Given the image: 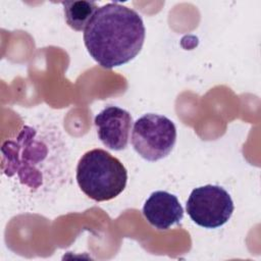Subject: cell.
Wrapping results in <instances>:
<instances>
[{"mask_svg": "<svg viewBox=\"0 0 261 261\" xmlns=\"http://www.w3.org/2000/svg\"><path fill=\"white\" fill-rule=\"evenodd\" d=\"M1 173L31 198L60 189L69 175V152L59 129L23 125L1 146Z\"/></svg>", "mask_w": 261, "mask_h": 261, "instance_id": "1", "label": "cell"}, {"mask_svg": "<svg viewBox=\"0 0 261 261\" xmlns=\"http://www.w3.org/2000/svg\"><path fill=\"white\" fill-rule=\"evenodd\" d=\"M186 208L196 224L205 228H217L231 217L234 205L230 195L222 187L206 185L191 192Z\"/></svg>", "mask_w": 261, "mask_h": 261, "instance_id": "5", "label": "cell"}, {"mask_svg": "<svg viewBox=\"0 0 261 261\" xmlns=\"http://www.w3.org/2000/svg\"><path fill=\"white\" fill-rule=\"evenodd\" d=\"M81 191L96 202L110 201L123 192L127 171L121 161L103 149H92L79 160L75 172Z\"/></svg>", "mask_w": 261, "mask_h": 261, "instance_id": "3", "label": "cell"}, {"mask_svg": "<svg viewBox=\"0 0 261 261\" xmlns=\"http://www.w3.org/2000/svg\"><path fill=\"white\" fill-rule=\"evenodd\" d=\"M63 6L66 23L74 31H85L87 24L98 10V4L94 1H65Z\"/></svg>", "mask_w": 261, "mask_h": 261, "instance_id": "8", "label": "cell"}, {"mask_svg": "<svg viewBox=\"0 0 261 261\" xmlns=\"http://www.w3.org/2000/svg\"><path fill=\"white\" fill-rule=\"evenodd\" d=\"M146 220L157 229H168L184 218V209L176 196L166 191L153 192L143 206Z\"/></svg>", "mask_w": 261, "mask_h": 261, "instance_id": "7", "label": "cell"}, {"mask_svg": "<svg viewBox=\"0 0 261 261\" xmlns=\"http://www.w3.org/2000/svg\"><path fill=\"white\" fill-rule=\"evenodd\" d=\"M175 142V124L164 115L147 113L138 118L134 124L132 145L147 161H158L169 155Z\"/></svg>", "mask_w": 261, "mask_h": 261, "instance_id": "4", "label": "cell"}, {"mask_svg": "<svg viewBox=\"0 0 261 261\" xmlns=\"http://www.w3.org/2000/svg\"><path fill=\"white\" fill-rule=\"evenodd\" d=\"M146 30L141 15L117 2L98 8L84 31L91 57L104 68L120 66L141 51Z\"/></svg>", "mask_w": 261, "mask_h": 261, "instance_id": "2", "label": "cell"}, {"mask_svg": "<svg viewBox=\"0 0 261 261\" xmlns=\"http://www.w3.org/2000/svg\"><path fill=\"white\" fill-rule=\"evenodd\" d=\"M97 135L102 144L114 151L126 148L133 124L128 111L117 106H107L94 119Z\"/></svg>", "mask_w": 261, "mask_h": 261, "instance_id": "6", "label": "cell"}]
</instances>
